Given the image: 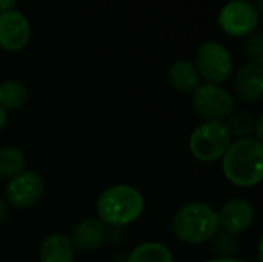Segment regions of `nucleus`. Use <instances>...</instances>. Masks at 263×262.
<instances>
[{
	"label": "nucleus",
	"instance_id": "nucleus-21",
	"mask_svg": "<svg viewBox=\"0 0 263 262\" xmlns=\"http://www.w3.org/2000/svg\"><path fill=\"white\" fill-rule=\"evenodd\" d=\"M254 137L262 142L263 139V114H259L256 119V130H254Z\"/></svg>",
	"mask_w": 263,
	"mask_h": 262
},
{
	"label": "nucleus",
	"instance_id": "nucleus-24",
	"mask_svg": "<svg viewBox=\"0 0 263 262\" xmlns=\"http://www.w3.org/2000/svg\"><path fill=\"white\" fill-rule=\"evenodd\" d=\"M6 124H8V111L3 107H0V131L6 127Z\"/></svg>",
	"mask_w": 263,
	"mask_h": 262
},
{
	"label": "nucleus",
	"instance_id": "nucleus-5",
	"mask_svg": "<svg viewBox=\"0 0 263 262\" xmlns=\"http://www.w3.org/2000/svg\"><path fill=\"white\" fill-rule=\"evenodd\" d=\"M191 108L203 122H225L236 110V100L222 85L203 82L191 93Z\"/></svg>",
	"mask_w": 263,
	"mask_h": 262
},
{
	"label": "nucleus",
	"instance_id": "nucleus-2",
	"mask_svg": "<svg viewBox=\"0 0 263 262\" xmlns=\"http://www.w3.org/2000/svg\"><path fill=\"white\" fill-rule=\"evenodd\" d=\"M145 210V198L133 185L116 184L105 188L96 202L97 219L106 227H126L136 222Z\"/></svg>",
	"mask_w": 263,
	"mask_h": 262
},
{
	"label": "nucleus",
	"instance_id": "nucleus-12",
	"mask_svg": "<svg viewBox=\"0 0 263 262\" xmlns=\"http://www.w3.org/2000/svg\"><path fill=\"white\" fill-rule=\"evenodd\" d=\"M76 250L92 252L106 241V225L97 218H86L77 222L69 236Z\"/></svg>",
	"mask_w": 263,
	"mask_h": 262
},
{
	"label": "nucleus",
	"instance_id": "nucleus-6",
	"mask_svg": "<svg viewBox=\"0 0 263 262\" xmlns=\"http://www.w3.org/2000/svg\"><path fill=\"white\" fill-rule=\"evenodd\" d=\"M194 65L200 79L214 85L225 83L234 73V62L230 51L225 45L216 40L203 42L199 46Z\"/></svg>",
	"mask_w": 263,
	"mask_h": 262
},
{
	"label": "nucleus",
	"instance_id": "nucleus-9",
	"mask_svg": "<svg viewBox=\"0 0 263 262\" xmlns=\"http://www.w3.org/2000/svg\"><path fill=\"white\" fill-rule=\"evenodd\" d=\"M254 207L243 198H233L227 201L217 212L219 229L234 236L245 233L254 222Z\"/></svg>",
	"mask_w": 263,
	"mask_h": 262
},
{
	"label": "nucleus",
	"instance_id": "nucleus-8",
	"mask_svg": "<svg viewBox=\"0 0 263 262\" xmlns=\"http://www.w3.org/2000/svg\"><path fill=\"white\" fill-rule=\"evenodd\" d=\"M45 190L43 179L39 173L23 170L17 176L8 179L5 187V201L8 205L23 210L35 205Z\"/></svg>",
	"mask_w": 263,
	"mask_h": 262
},
{
	"label": "nucleus",
	"instance_id": "nucleus-25",
	"mask_svg": "<svg viewBox=\"0 0 263 262\" xmlns=\"http://www.w3.org/2000/svg\"><path fill=\"white\" fill-rule=\"evenodd\" d=\"M203 262H247L243 259H239V258H211V259H206Z\"/></svg>",
	"mask_w": 263,
	"mask_h": 262
},
{
	"label": "nucleus",
	"instance_id": "nucleus-3",
	"mask_svg": "<svg viewBox=\"0 0 263 262\" xmlns=\"http://www.w3.org/2000/svg\"><path fill=\"white\" fill-rule=\"evenodd\" d=\"M173 235L185 244L208 242L219 230L217 212L203 202H190L180 207L171 221Z\"/></svg>",
	"mask_w": 263,
	"mask_h": 262
},
{
	"label": "nucleus",
	"instance_id": "nucleus-14",
	"mask_svg": "<svg viewBox=\"0 0 263 262\" xmlns=\"http://www.w3.org/2000/svg\"><path fill=\"white\" fill-rule=\"evenodd\" d=\"M168 80L174 90L185 94H191L202 83L196 65L190 60L174 62L168 69Z\"/></svg>",
	"mask_w": 263,
	"mask_h": 262
},
{
	"label": "nucleus",
	"instance_id": "nucleus-23",
	"mask_svg": "<svg viewBox=\"0 0 263 262\" xmlns=\"http://www.w3.org/2000/svg\"><path fill=\"white\" fill-rule=\"evenodd\" d=\"M8 216V204L3 198H0V224L6 219Z\"/></svg>",
	"mask_w": 263,
	"mask_h": 262
},
{
	"label": "nucleus",
	"instance_id": "nucleus-11",
	"mask_svg": "<svg viewBox=\"0 0 263 262\" xmlns=\"http://www.w3.org/2000/svg\"><path fill=\"white\" fill-rule=\"evenodd\" d=\"M233 91L243 103L259 102L263 96V65L248 62L233 73Z\"/></svg>",
	"mask_w": 263,
	"mask_h": 262
},
{
	"label": "nucleus",
	"instance_id": "nucleus-19",
	"mask_svg": "<svg viewBox=\"0 0 263 262\" xmlns=\"http://www.w3.org/2000/svg\"><path fill=\"white\" fill-rule=\"evenodd\" d=\"M208 242L216 258H236V255L239 253V247H240L237 236L228 232H223L220 229L213 235V238Z\"/></svg>",
	"mask_w": 263,
	"mask_h": 262
},
{
	"label": "nucleus",
	"instance_id": "nucleus-7",
	"mask_svg": "<svg viewBox=\"0 0 263 262\" xmlns=\"http://www.w3.org/2000/svg\"><path fill=\"white\" fill-rule=\"evenodd\" d=\"M260 14L251 0H231L219 12L217 22L231 37H247L257 31Z\"/></svg>",
	"mask_w": 263,
	"mask_h": 262
},
{
	"label": "nucleus",
	"instance_id": "nucleus-15",
	"mask_svg": "<svg viewBox=\"0 0 263 262\" xmlns=\"http://www.w3.org/2000/svg\"><path fill=\"white\" fill-rule=\"evenodd\" d=\"M256 116L248 110H234L230 117L225 120L227 130L233 141L254 137L256 130Z\"/></svg>",
	"mask_w": 263,
	"mask_h": 262
},
{
	"label": "nucleus",
	"instance_id": "nucleus-17",
	"mask_svg": "<svg viewBox=\"0 0 263 262\" xmlns=\"http://www.w3.org/2000/svg\"><path fill=\"white\" fill-rule=\"evenodd\" d=\"M28 88L20 80H6L0 83V107L8 110H18L28 100Z\"/></svg>",
	"mask_w": 263,
	"mask_h": 262
},
{
	"label": "nucleus",
	"instance_id": "nucleus-4",
	"mask_svg": "<svg viewBox=\"0 0 263 262\" xmlns=\"http://www.w3.org/2000/svg\"><path fill=\"white\" fill-rule=\"evenodd\" d=\"M233 142L225 122H202L190 136L191 156L203 164L220 161Z\"/></svg>",
	"mask_w": 263,
	"mask_h": 262
},
{
	"label": "nucleus",
	"instance_id": "nucleus-20",
	"mask_svg": "<svg viewBox=\"0 0 263 262\" xmlns=\"http://www.w3.org/2000/svg\"><path fill=\"white\" fill-rule=\"evenodd\" d=\"M243 53L251 63L263 65V34L259 29L245 37Z\"/></svg>",
	"mask_w": 263,
	"mask_h": 262
},
{
	"label": "nucleus",
	"instance_id": "nucleus-1",
	"mask_svg": "<svg viewBox=\"0 0 263 262\" xmlns=\"http://www.w3.org/2000/svg\"><path fill=\"white\" fill-rule=\"evenodd\" d=\"M225 179L240 188L257 187L263 179V144L256 137L236 139L220 159Z\"/></svg>",
	"mask_w": 263,
	"mask_h": 262
},
{
	"label": "nucleus",
	"instance_id": "nucleus-16",
	"mask_svg": "<svg viewBox=\"0 0 263 262\" xmlns=\"http://www.w3.org/2000/svg\"><path fill=\"white\" fill-rule=\"evenodd\" d=\"M126 262H174V256L165 244L154 241L134 247Z\"/></svg>",
	"mask_w": 263,
	"mask_h": 262
},
{
	"label": "nucleus",
	"instance_id": "nucleus-18",
	"mask_svg": "<svg viewBox=\"0 0 263 262\" xmlns=\"http://www.w3.org/2000/svg\"><path fill=\"white\" fill-rule=\"evenodd\" d=\"M26 159L22 150L17 147L0 148V178L11 179L25 170Z\"/></svg>",
	"mask_w": 263,
	"mask_h": 262
},
{
	"label": "nucleus",
	"instance_id": "nucleus-22",
	"mask_svg": "<svg viewBox=\"0 0 263 262\" xmlns=\"http://www.w3.org/2000/svg\"><path fill=\"white\" fill-rule=\"evenodd\" d=\"M18 0H0V14L2 12H8V11H12L14 6L17 5Z\"/></svg>",
	"mask_w": 263,
	"mask_h": 262
},
{
	"label": "nucleus",
	"instance_id": "nucleus-13",
	"mask_svg": "<svg viewBox=\"0 0 263 262\" xmlns=\"http://www.w3.org/2000/svg\"><path fill=\"white\" fill-rule=\"evenodd\" d=\"M76 249L69 236L52 233L46 236L39 249L40 262H74Z\"/></svg>",
	"mask_w": 263,
	"mask_h": 262
},
{
	"label": "nucleus",
	"instance_id": "nucleus-10",
	"mask_svg": "<svg viewBox=\"0 0 263 262\" xmlns=\"http://www.w3.org/2000/svg\"><path fill=\"white\" fill-rule=\"evenodd\" d=\"M31 37V25L20 11H8L0 14V48L8 53L23 49Z\"/></svg>",
	"mask_w": 263,
	"mask_h": 262
}]
</instances>
